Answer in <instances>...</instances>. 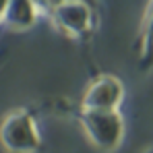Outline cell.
Masks as SVG:
<instances>
[{
  "label": "cell",
  "mask_w": 153,
  "mask_h": 153,
  "mask_svg": "<svg viewBox=\"0 0 153 153\" xmlns=\"http://www.w3.org/2000/svg\"><path fill=\"white\" fill-rule=\"evenodd\" d=\"M81 122L93 145L114 151L124 139V120L118 110H83Z\"/></svg>",
  "instance_id": "cell-1"
},
{
  "label": "cell",
  "mask_w": 153,
  "mask_h": 153,
  "mask_svg": "<svg viewBox=\"0 0 153 153\" xmlns=\"http://www.w3.org/2000/svg\"><path fill=\"white\" fill-rule=\"evenodd\" d=\"M0 139L10 153H33L39 147V134L33 118L27 112H17L4 120Z\"/></svg>",
  "instance_id": "cell-2"
},
{
  "label": "cell",
  "mask_w": 153,
  "mask_h": 153,
  "mask_svg": "<svg viewBox=\"0 0 153 153\" xmlns=\"http://www.w3.org/2000/svg\"><path fill=\"white\" fill-rule=\"evenodd\" d=\"M124 97V87L120 79L112 75L93 81L83 97V110H118Z\"/></svg>",
  "instance_id": "cell-3"
},
{
  "label": "cell",
  "mask_w": 153,
  "mask_h": 153,
  "mask_svg": "<svg viewBox=\"0 0 153 153\" xmlns=\"http://www.w3.org/2000/svg\"><path fill=\"white\" fill-rule=\"evenodd\" d=\"M52 15H54V21L60 25V29L73 35L87 33L93 25L91 4L85 0H64L52 8Z\"/></svg>",
  "instance_id": "cell-4"
},
{
  "label": "cell",
  "mask_w": 153,
  "mask_h": 153,
  "mask_svg": "<svg viewBox=\"0 0 153 153\" xmlns=\"http://www.w3.org/2000/svg\"><path fill=\"white\" fill-rule=\"evenodd\" d=\"M2 15L10 27L27 29L35 21V2L33 0H6Z\"/></svg>",
  "instance_id": "cell-5"
},
{
  "label": "cell",
  "mask_w": 153,
  "mask_h": 153,
  "mask_svg": "<svg viewBox=\"0 0 153 153\" xmlns=\"http://www.w3.org/2000/svg\"><path fill=\"white\" fill-rule=\"evenodd\" d=\"M153 64V15L147 21L145 42H143V68H149Z\"/></svg>",
  "instance_id": "cell-6"
},
{
  "label": "cell",
  "mask_w": 153,
  "mask_h": 153,
  "mask_svg": "<svg viewBox=\"0 0 153 153\" xmlns=\"http://www.w3.org/2000/svg\"><path fill=\"white\" fill-rule=\"evenodd\" d=\"M145 153H153V147H151V149H147V151H145Z\"/></svg>",
  "instance_id": "cell-7"
}]
</instances>
